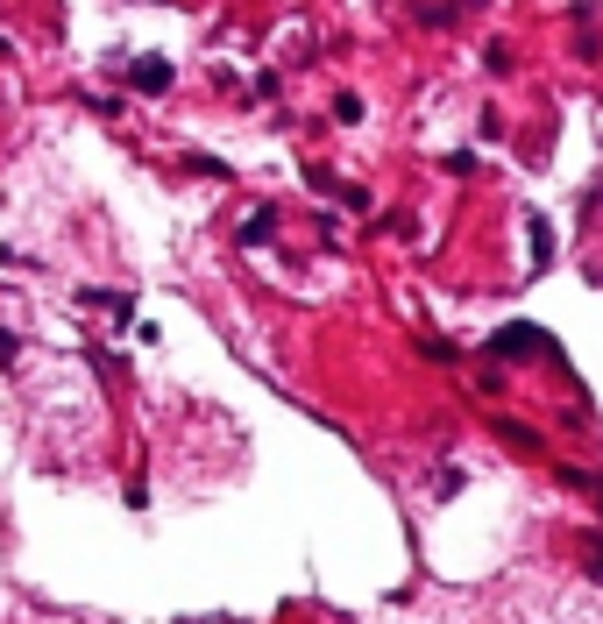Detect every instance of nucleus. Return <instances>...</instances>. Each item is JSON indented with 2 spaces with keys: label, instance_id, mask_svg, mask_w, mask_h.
Masks as SVG:
<instances>
[{
  "label": "nucleus",
  "instance_id": "f03ea898",
  "mask_svg": "<svg viewBox=\"0 0 603 624\" xmlns=\"http://www.w3.org/2000/svg\"><path fill=\"white\" fill-rule=\"evenodd\" d=\"M135 86H142V93H164V86H171V64H164V57H142V64H135Z\"/></svg>",
  "mask_w": 603,
  "mask_h": 624
},
{
  "label": "nucleus",
  "instance_id": "f257e3e1",
  "mask_svg": "<svg viewBox=\"0 0 603 624\" xmlns=\"http://www.w3.org/2000/svg\"><path fill=\"white\" fill-rule=\"evenodd\" d=\"M554 341L540 334V327H504L497 341H490V355H547Z\"/></svg>",
  "mask_w": 603,
  "mask_h": 624
},
{
  "label": "nucleus",
  "instance_id": "7ed1b4c3",
  "mask_svg": "<svg viewBox=\"0 0 603 624\" xmlns=\"http://www.w3.org/2000/svg\"><path fill=\"white\" fill-rule=\"evenodd\" d=\"M554 256V234H547V220H533V263H547Z\"/></svg>",
  "mask_w": 603,
  "mask_h": 624
},
{
  "label": "nucleus",
  "instance_id": "20e7f679",
  "mask_svg": "<svg viewBox=\"0 0 603 624\" xmlns=\"http://www.w3.org/2000/svg\"><path fill=\"white\" fill-rule=\"evenodd\" d=\"M589 575H596V582H603V546H596V554H589Z\"/></svg>",
  "mask_w": 603,
  "mask_h": 624
}]
</instances>
